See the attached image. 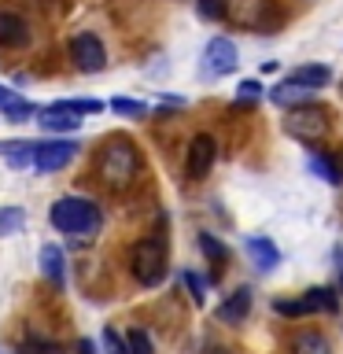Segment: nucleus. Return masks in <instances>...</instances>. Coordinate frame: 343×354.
<instances>
[{
  "mask_svg": "<svg viewBox=\"0 0 343 354\" xmlns=\"http://www.w3.org/2000/svg\"><path fill=\"white\" fill-rule=\"evenodd\" d=\"M140 174V151L129 140H107L96 159V177L111 192H126Z\"/></svg>",
  "mask_w": 343,
  "mask_h": 354,
  "instance_id": "nucleus-1",
  "label": "nucleus"
},
{
  "mask_svg": "<svg viewBox=\"0 0 343 354\" xmlns=\"http://www.w3.org/2000/svg\"><path fill=\"white\" fill-rule=\"evenodd\" d=\"M48 218H52V225L59 232L82 236V232H93L100 225V207L89 203V199H82V196H63V199L52 203Z\"/></svg>",
  "mask_w": 343,
  "mask_h": 354,
  "instance_id": "nucleus-2",
  "label": "nucleus"
},
{
  "mask_svg": "<svg viewBox=\"0 0 343 354\" xmlns=\"http://www.w3.org/2000/svg\"><path fill=\"white\" fill-rule=\"evenodd\" d=\"M129 270H133V277H137L144 288L163 284L166 273H170L166 248H163L159 240H140V243H133V251H129Z\"/></svg>",
  "mask_w": 343,
  "mask_h": 354,
  "instance_id": "nucleus-3",
  "label": "nucleus"
},
{
  "mask_svg": "<svg viewBox=\"0 0 343 354\" xmlns=\"http://www.w3.org/2000/svg\"><path fill=\"white\" fill-rule=\"evenodd\" d=\"M284 129L303 144H321L328 137V115H325V107H314V104L292 107V115L284 118Z\"/></svg>",
  "mask_w": 343,
  "mask_h": 354,
  "instance_id": "nucleus-4",
  "label": "nucleus"
},
{
  "mask_svg": "<svg viewBox=\"0 0 343 354\" xmlns=\"http://www.w3.org/2000/svg\"><path fill=\"white\" fill-rule=\"evenodd\" d=\"M74 151H77V140H33V170L37 174H52V170H59V166H66L74 159Z\"/></svg>",
  "mask_w": 343,
  "mask_h": 354,
  "instance_id": "nucleus-5",
  "label": "nucleus"
},
{
  "mask_svg": "<svg viewBox=\"0 0 343 354\" xmlns=\"http://www.w3.org/2000/svg\"><path fill=\"white\" fill-rule=\"evenodd\" d=\"M237 44H232L229 37H210L207 41V48H203V74H232L237 71Z\"/></svg>",
  "mask_w": 343,
  "mask_h": 354,
  "instance_id": "nucleus-6",
  "label": "nucleus"
},
{
  "mask_svg": "<svg viewBox=\"0 0 343 354\" xmlns=\"http://www.w3.org/2000/svg\"><path fill=\"white\" fill-rule=\"evenodd\" d=\"M71 55L77 63V71L93 74V71H104V44L96 41V33H77V37L71 41Z\"/></svg>",
  "mask_w": 343,
  "mask_h": 354,
  "instance_id": "nucleus-7",
  "label": "nucleus"
},
{
  "mask_svg": "<svg viewBox=\"0 0 343 354\" xmlns=\"http://www.w3.org/2000/svg\"><path fill=\"white\" fill-rule=\"evenodd\" d=\"M188 177L199 181V177H207V170L214 166V137L210 133H196L192 144H188Z\"/></svg>",
  "mask_w": 343,
  "mask_h": 354,
  "instance_id": "nucleus-8",
  "label": "nucleus"
},
{
  "mask_svg": "<svg viewBox=\"0 0 343 354\" xmlns=\"http://www.w3.org/2000/svg\"><path fill=\"white\" fill-rule=\"evenodd\" d=\"M0 44L4 48H26L30 44V22L19 11H0Z\"/></svg>",
  "mask_w": 343,
  "mask_h": 354,
  "instance_id": "nucleus-9",
  "label": "nucleus"
},
{
  "mask_svg": "<svg viewBox=\"0 0 343 354\" xmlns=\"http://www.w3.org/2000/svg\"><path fill=\"white\" fill-rule=\"evenodd\" d=\"M251 314V292L248 288H237L225 303L218 306V321L221 325H243V317Z\"/></svg>",
  "mask_w": 343,
  "mask_h": 354,
  "instance_id": "nucleus-10",
  "label": "nucleus"
},
{
  "mask_svg": "<svg viewBox=\"0 0 343 354\" xmlns=\"http://www.w3.org/2000/svg\"><path fill=\"white\" fill-rule=\"evenodd\" d=\"M270 100L277 107H306L310 100H314V88H306V85H295L292 77H288L284 85H277L273 93H270Z\"/></svg>",
  "mask_w": 343,
  "mask_h": 354,
  "instance_id": "nucleus-11",
  "label": "nucleus"
},
{
  "mask_svg": "<svg viewBox=\"0 0 343 354\" xmlns=\"http://www.w3.org/2000/svg\"><path fill=\"white\" fill-rule=\"evenodd\" d=\"M37 122L44 129H52V133H74V129H82V118L71 115V111H63L59 104H52L48 111H37Z\"/></svg>",
  "mask_w": 343,
  "mask_h": 354,
  "instance_id": "nucleus-12",
  "label": "nucleus"
},
{
  "mask_svg": "<svg viewBox=\"0 0 343 354\" xmlns=\"http://www.w3.org/2000/svg\"><path fill=\"white\" fill-rule=\"evenodd\" d=\"M0 159L11 170H26L33 162V140H0Z\"/></svg>",
  "mask_w": 343,
  "mask_h": 354,
  "instance_id": "nucleus-13",
  "label": "nucleus"
},
{
  "mask_svg": "<svg viewBox=\"0 0 343 354\" xmlns=\"http://www.w3.org/2000/svg\"><path fill=\"white\" fill-rule=\"evenodd\" d=\"M248 254H251V262L259 266V270H273V266L281 262V251H277L273 240H266V236H251L248 240Z\"/></svg>",
  "mask_w": 343,
  "mask_h": 354,
  "instance_id": "nucleus-14",
  "label": "nucleus"
},
{
  "mask_svg": "<svg viewBox=\"0 0 343 354\" xmlns=\"http://www.w3.org/2000/svg\"><path fill=\"white\" fill-rule=\"evenodd\" d=\"M0 111H4V118H11V122H26V118H30L37 107H33V104H26L22 96H15L11 88H4V85H0Z\"/></svg>",
  "mask_w": 343,
  "mask_h": 354,
  "instance_id": "nucleus-15",
  "label": "nucleus"
},
{
  "mask_svg": "<svg viewBox=\"0 0 343 354\" xmlns=\"http://www.w3.org/2000/svg\"><path fill=\"white\" fill-rule=\"evenodd\" d=\"M303 306H306V314H317V310H325V314H336L340 310V299L332 288H310V292L303 295Z\"/></svg>",
  "mask_w": 343,
  "mask_h": 354,
  "instance_id": "nucleus-16",
  "label": "nucleus"
},
{
  "mask_svg": "<svg viewBox=\"0 0 343 354\" xmlns=\"http://www.w3.org/2000/svg\"><path fill=\"white\" fill-rule=\"evenodd\" d=\"M292 82L295 85H306V88H314V93H317L321 85L332 82V71H328V66H321V63H306V66H299V71L292 74Z\"/></svg>",
  "mask_w": 343,
  "mask_h": 354,
  "instance_id": "nucleus-17",
  "label": "nucleus"
},
{
  "mask_svg": "<svg viewBox=\"0 0 343 354\" xmlns=\"http://www.w3.org/2000/svg\"><path fill=\"white\" fill-rule=\"evenodd\" d=\"M292 354H332V343L321 332H299L292 336Z\"/></svg>",
  "mask_w": 343,
  "mask_h": 354,
  "instance_id": "nucleus-18",
  "label": "nucleus"
},
{
  "mask_svg": "<svg viewBox=\"0 0 343 354\" xmlns=\"http://www.w3.org/2000/svg\"><path fill=\"white\" fill-rule=\"evenodd\" d=\"M41 270H44V277H48L55 288L63 284V254H59V248L44 243V248H41Z\"/></svg>",
  "mask_w": 343,
  "mask_h": 354,
  "instance_id": "nucleus-19",
  "label": "nucleus"
},
{
  "mask_svg": "<svg viewBox=\"0 0 343 354\" xmlns=\"http://www.w3.org/2000/svg\"><path fill=\"white\" fill-rule=\"evenodd\" d=\"M22 225H26L22 207H0V240H4V236H15Z\"/></svg>",
  "mask_w": 343,
  "mask_h": 354,
  "instance_id": "nucleus-20",
  "label": "nucleus"
},
{
  "mask_svg": "<svg viewBox=\"0 0 343 354\" xmlns=\"http://www.w3.org/2000/svg\"><path fill=\"white\" fill-rule=\"evenodd\" d=\"M310 170H314L321 181H328V185H340L343 181L340 170H336V162H328L325 155H310Z\"/></svg>",
  "mask_w": 343,
  "mask_h": 354,
  "instance_id": "nucleus-21",
  "label": "nucleus"
},
{
  "mask_svg": "<svg viewBox=\"0 0 343 354\" xmlns=\"http://www.w3.org/2000/svg\"><path fill=\"white\" fill-rule=\"evenodd\" d=\"M111 111H115V115H129V118H144V115H148V107H144L140 100H126V96L111 100Z\"/></svg>",
  "mask_w": 343,
  "mask_h": 354,
  "instance_id": "nucleus-22",
  "label": "nucleus"
},
{
  "mask_svg": "<svg viewBox=\"0 0 343 354\" xmlns=\"http://www.w3.org/2000/svg\"><path fill=\"white\" fill-rule=\"evenodd\" d=\"M63 111H71V115H100L104 104L100 100H59Z\"/></svg>",
  "mask_w": 343,
  "mask_h": 354,
  "instance_id": "nucleus-23",
  "label": "nucleus"
},
{
  "mask_svg": "<svg viewBox=\"0 0 343 354\" xmlns=\"http://www.w3.org/2000/svg\"><path fill=\"white\" fill-rule=\"evenodd\" d=\"M181 284L188 288V295H192V303H196V306H203V303H207V288H203V281H199L196 273H181Z\"/></svg>",
  "mask_w": 343,
  "mask_h": 354,
  "instance_id": "nucleus-24",
  "label": "nucleus"
},
{
  "mask_svg": "<svg viewBox=\"0 0 343 354\" xmlns=\"http://www.w3.org/2000/svg\"><path fill=\"white\" fill-rule=\"evenodd\" d=\"M199 248H203V254H207V259H218V262H225V259H229L225 243H221V240H214V236H207V232L199 236Z\"/></svg>",
  "mask_w": 343,
  "mask_h": 354,
  "instance_id": "nucleus-25",
  "label": "nucleus"
},
{
  "mask_svg": "<svg viewBox=\"0 0 343 354\" xmlns=\"http://www.w3.org/2000/svg\"><path fill=\"white\" fill-rule=\"evenodd\" d=\"M126 343H129V354H151V339L144 336L140 328H129V336H126Z\"/></svg>",
  "mask_w": 343,
  "mask_h": 354,
  "instance_id": "nucleus-26",
  "label": "nucleus"
},
{
  "mask_svg": "<svg viewBox=\"0 0 343 354\" xmlns=\"http://www.w3.org/2000/svg\"><path fill=\"white\" fill-rule=\"evenodd\" d=\"M199 15L221 22V19H225V0H199Z\"/></svg>",
  "mask_w": 343,
  "mask_h": 354,
  "instance_id": "nucleus-27",
  "label": "nucleus"
},
{
  "mask_svg": "<svg viewBox=\"0 0 343 354\" xmlns=\"http://www.w3.org/2000/svg\"><path fill=\"white\" fill-rule=\"evenodd\" d=\"M259 96H262V85L259 82H243L240 93H237V104H254Z\"/></svg>",
  "mask_w": 343,
  "mask_h": 354,
  "instance_id": "nucleus-28",
  "label": "nucleus"
},
{
  "mask_svg": "<svg viewBox=\"0 0 343 354\" xmlns=\"http://www.w3.org/2000/svg\"><path fill=\"white\" fill-rule=\"evenodd\" d=\"M104 351H107V354H129V351H126V343L118 339V332H115V328H104Z\"/></svg>",
  "mask_w": 343,
  "mask_h": 354,
  "instance_id": "nucleus-29",
  "label": "nucleus"
},
{
  "mask_svg": "<svg viewBox=\"0 0 343 354\" xmlns=\"http://www.w3.org/2000/svg\"><path fill=\"white\" fill-rule=\"evenodd\" d=\"M77 351H82V354H93V343H89V339H82V347H77Z\"/></svg>",
  "mask_w": 343,
  "mask_h": 354,
  "instance_id": "nucleus-30",
  "label": "nucleus"
},
{
  "mask_svg": "<svg viewBox=\"0 0 343 354\" xmlns=\"http://www.w3.org/2000/svg\"><path fill=\"white\" fill-rule=\"evenodd\" d=\"M207 354H229V351H225V347H210Z\"/></svg>",
  "mask_w": 343,
  "mask_h": 354,
  "instance_id": "nucleus-31",
  "label": "nucleus"
}]
</instances>
